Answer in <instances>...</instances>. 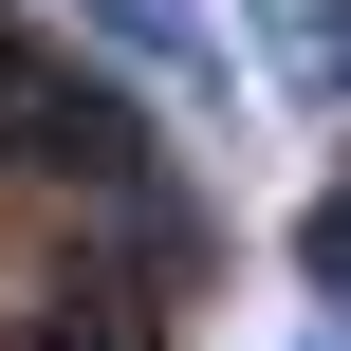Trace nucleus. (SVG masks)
<instances>
[{
    "mask_svg": "<svg viewBox=\"0 0 351 351\" xmlns=\"http://www.w3.org/2000/svg\"><path fill=\"white\" fill-rule=\"evenodd\" d=\"M0 185H74V204L148 185V111L111 74H74L56 37H19V19H0Z\"/></svg>",
    "mask_w": 351,
    "mask_h": 351,
    "instance_id": "obj_1",
    "label": "nucleus"
},
{
    "mask_svg": "<svg viewBox=\"0 0 351 351\" xmlns=\"http://www.w3.org/2000/svg\"><path fill=\"white\" fill-rule=\"evenodd\" d=\"M74 19H93V37H111L148 93H222V37H204V0H74Z\"/></svg>",
    "mask_w": 351,
    "mask_h": 351,
    "instance_id": "obj_2",
    "label": "nucleus"
},
{
    "mask_svg": "<svg viewBox=\"0 0 351 351\" xmlns=\"http://www.w3.org/2000/svg\"><path fill=\"white\" fill-rule=\"evenodd\" d=\"M241 19H259L278 93H315V111H351V0H241Z\"/></svg>",
    "mask_w": 351,
    "mask_h": 351,
    "instance_id": "obj_3",
    "label": "nucleus"
},
{
    "mask_svg": "<svg viewBox=\"0 0 351 351\" xmlns=\"http://www.w3.org/2000/svg\"><path fill=\"white\" fill-rule=\"evenodd\" d=\"M19 351H167V315H148V296H111V278H37Z\"/></svg>",
    "mask_w": 351,
    "mask_h": 351,
    "instance_id": "obj_4",
    "label": "nucleus"
},
{
    "mask_svg": "<svg viewBox=\"0 0 351 351\" xmlns=\"http://www.w3.org/2000/svg\"><path fill=\"white\" fill-rule=\"evenodd\" d=\"M296 278H315V296H351V185L315 204V222H296Z\"/></svg>",
    "mask_w": 351,
    "mask_h": 351,
    "instance_id": "obj_5",
    "label": "nucleus"
}]
</instances>
